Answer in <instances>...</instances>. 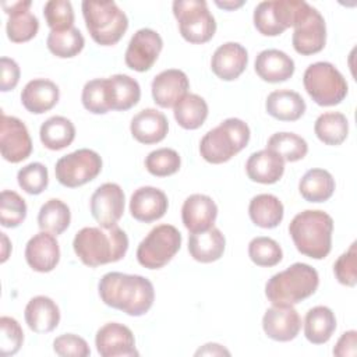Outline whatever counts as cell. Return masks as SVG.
Instances as JSON below:
<instances>
[{
	"instance_id": "obj_22",
	"label": "cell",
	"mask_w": 357,
	"mask_h": 357,
	"mask_svg": "<svg viewBox=\"0 0 357 357\" xmlns=\"http://www.w3.org/2000/svg\"><path fill=\"white\" fill-rule=\"evenodd\" d=\"M131 135L141 144L149 145L165 139L169 131V121L166 116L152 107L138 112L130 124Z\"/></svg>"
},
{
	"instance_id": "obj_38",
	"label": "cell",
	"mask_w": 357,
	"mask_h": 357,
	"mask_svg": "<svg viewBox=\"0 0 357 357\" xmlns=\"http://www.w3.org/2000/svg\"><path fill=\"white\" fill-rule=\"evenodd\" d=\"M266 149L278 153L284 162H297L308 152V144L294 132H275L266 142Z\"/></svg>"
},
{
	"instance_id": "obj_12",
	"label": "cell",
	"mask_w": 357,
	"mask_h": 357,
	"mask_svg": "<svg viewBox=\"0 0 357 357\" xmlns=\"http://www.w3.org/2000/svg\"><path fill=\"white\" fill-rule=\"evenodd\" d=\"M124 192L116 183L99 185L91 197V213L100 227L109 229L117 225L124 213Z\"/></svg>"
},
{
	"instance_id": "obj_8",
	"label": "cell",
	"mask_w": 357,
	"mask_h": 357,
	"mask_svg": "<svg viewBox=\"0 0 357 357\" xmlns=\"http://www.w3.org/2000/svg\"><path fill=\"white\" fill-rule=\"evenodd\" d=\"M173 14L178 21L181 36L190 43H205L216 32V21L205 0H176Z\"/></svg>"
},
{
	"instance_id": "obj_10",
	"label": "cell",
	"mask_w": 357,
	"mask_h": 357,
	"mask_svg": "<svg viewBox=\"0 0 357 357\" xmlns=\"http://www.w3.org/2000/svg\"><path fill=\"white\" fill-rule=\"evenodd\" d=\"M102 170V158L98 152L81 148L56 162L57 181L68 188H75L92 181Z\"/></svg>"
},
{
	"instance_id": "obj_46",
	"label": "cell",
	"mask_w": 357,
	"mask_h": 357,
	"mask_svg": "<svg viewBox=\"0 0 357 357\" xmlns=\"http://www.w3.org/2000/svg\"><path fill=\"white\" fill-rule=\"evenodd\" d=\"M0 354L3 357L14 356L22 346L24 342V332L20 326L18 321L11 317H1L0 318Z\"/></svg>"
},
{
	"instance_id": "obj_50",
	"label": "cell",
	"mask_w": 357,
	"mask_h": 357,
	"mask_svg": "<svg viewBox=\"0 0 357 357\" xmlns=\"http://www.w3.org/2000/svg\"><path fill=\"white\" fill-rule=\"evenodd\" d=\"M1 82L0 88L3 92L14 89L20 81V67L15 60L10 57H1Z\"/></svg>"
},
{
	"instance_id": "obj_7",
	"label": "cell",
	"mask_w": 357,
	"mask_h": 357,
	"mask_svg": "<svg viewBox=\"0 0 357 357\" xmlns=\"http://www.w3.org/2000/svg\"><path fill=\"white\" fill-rule=\"evenodd\" d=\"M303 84L307 93L319 106L339 105L349 89L342 73L328 61L310 64L304 71Z\"/></svg>"
},
{
	"instance_id": "obj_42",
	"label": "cell",
	"mask_w": 357,
	"mask_h": 357,
	"mask_svg": "<svg viewBox=\"0 0 357 357\" xmlns=\"http://www.w3.org/2000/svg\"><path fill=\"white\" fill-rule=\"evenodd\" d=\"M181 159L177 151L172 148H159L145 158L146 170L156 177H167L178 172Z\"/></svg>"
},
{
	"instance_id": "obj_4",
	"label": "cell",
	"mask_w": 357,
	"mask_h": 357,
	"mask_svg": "<svg viewBox=\"0 0 357 357\" xmlns=\"http://www.w3.org/2000/svg\"><path fill=\"white\" fill-rule=\"evenodd\" d=\"M318 286L317 269L308 264L296 262L266 282L265 296L272 304L294 305L312 296Z\"/></svg>"
},
{
	"instance_id": "obj_54",
	"label": "cell",
	"mask_w": 357,
	"mask_h": 357,
	"mask_svg": "<svg viewBox=\"0 0 357 357\" xmlns=\"http://www.w3.org/2000/svg\"><path fill=\"white\" fill-rule=\"evenodd\" d=\"M215 4L223 10H236L244 4V1H215Z\"/></svg>"
},
{
	"instance_id": "obj_25",
	"label": "cell",
	"mask_w": 357,
	"mask_h": 357,
	"mask_svg": "<svg viewBox=\"0 0 357 357\" xmlns=\"http://www.w3.org/2000/svg\"><path fill=\"white\" fill-rule=\"evenodd\" d=\"M245 172L250 180L261 184H273L279 181L284 172V160L269 149H262L250 155L245 163Z\"/></svg>"
},
{
	"instance_id": "obj_44",
	"label": "cell",
	"mask_w": 357,
	"mask_h": 357,
	"mask_svg": "<svg viewBox=\"0 0 357 357\" xmlns=\"http://www.w3.org/2000/svg\"><path fill=\"white\" fill-rule=\"evenodd\" d=\"M17 181L26 194L38 195L43 190H46L49 184V173L45 165L39 162H32L18 170Z\"/></svg>"
},
{
	"instance_id": "obj_15",
	"label": "cell",
	"mask_w": 357,
	"mask_h": 357,
	"mask_svg": "<svg viewBox=\"0 0 357 357\" xmlns=\"http://www.w3.org/2000/svg\"><path fill=\"white\" fill-rule=\"evenodd\" d=\"M95 346L102 357L138 356L131 329L119 322H107L100 326L95 336Z\"/></svg>"
},
{
	"instance_id": "obj_39",
	"label": "cell",
	"mask_w": 357,
	"mask_h": 357,
	"mask_svg": "<svg viewBox=\"0 0 357 357\" xmlns=\"http://www.w3.org/2000/svg\"><path fill=\"white\" fill-rule=\"evenodd\" d=\"M39 29L38 18L29 11V8H24L10 14V18L6 25L7 38L14 43H22L31 40Z\"/></svg>"
},
{
	"instance_id": "obj_32",
	"label": "cell",
	"mask_w": 357,
	"mask_h": 357,
	"mask_svg": "<svg viewBox=\"0 0 357 357\" xmlns=\"http://www.w3.org/2000/svg\"><path fill=\"white\" fill-rule=\"evenodd\" d=\"M283 204L272 194H258L248 205V215L252 223L262 229H273L283 219Z\"/></svg>"
},
{
	"instance_id": "obj_11",
	"label": "cell",
	"mask_w": 357,
	"mask_h": 357,
	"mask_svg": "<svg viewBox=\"0 0 357 357\" xmlns=\"http://www.w3.org/2000/svg\"><path fill=\"white\" fill-rule=\"evenodd\" d=\"M162 47L163 40L156 31L141 28L131 36L124 54V61L127 67L134 71H148L156 63Z\"/></svg>"
},
{
	"instance_id": "obj_49",
	"label": "cell",
	"mask_w": 357,
	"mask_h": 357,
	"mask_svg": "<svg viewBox=\"0 0 357 357\" xmlns=\"http://www.w3.org/2000/svg\"><path fill=\"white\" fill-rule=\"evenodd\" d=\"M254 25L257 31L265 36H278L283 33L278 25L275 24V20L272 17L271 10V0L269 1H261L255 10H254Z\"/></svg>"
},
{
	"instance_id": "obj_2",
	"label": "cell",
	"mask_w": 357,
	"mask_h": 357,
	"mask_svg": "<svg viewBox=\"0 0 357 357\" xmlns=\"http://www.w3.org/2000/svg\"><path fill=\"white\" fill-rule=\"evenodd\" d=\"M73 248L79 261L91 268L120 261L128 250V237L117 225L105 227H84L77 231Z\"/></svg>"
},
{
	"instance_id": "obj_16",
	"label": "cell",
	"mask_w": 357,
	"mask_h": 357,
	"mask_svg": "<svg viewBox=\"0 0 357 357\" xmlns=\"http://www.w3.org/2000/svg\"><path fill=\"white\" fill-rule=\"evenodd\" d=\"M262 329L272 340L290 342L301 329V318L293 305L272 304L264 314Z\"/></svg>"
},
{
	"instance_id": "obj_24",
	"label": "cell",
	"mask_w": 357,
	"mask_h": 357,
	"mask_svg": "<svg viewBox=\"0 0 357 357\" xmlns=\"http://www.w3.org/2000/svg\"><path fill=\"white\" fill-rule=\"evenodd\" d=\"M255 73L266 82H283L294 74V61L282 50L266 49L255 59Z\"/></svg>"
},
{
	"instance_id": "obj_23",
	"label": "cell",
	"mask_w": 357,
	"mask_h": 357,
	"mask_svg": "<svg viewBox=\"0 0 357 357\" xmlns=\"http://www.w3.org/2000/svg\"><path fill=\"white\" fill-rule=\"evenodd\" d=\"M59 86L53 81L45 78L29 81L21 92L22 106L33 114H42L53 109L59 102Z\"/></svg>"
},
{
	"instance_id": "obj_34",
	"label": "cell",
	"mask_w": 357,
	"mask_h": 357,
	"mask_svg": "<svg viewBox=\"0 0 357 357\" xmlns=\"http://www.w3.org/2000/svg\"><path fill=\"white\" fill-rule=\"evenodd\" d=\"M173 113L180 127L184 130H197L208 117V105L199 95L187 93L173 106Z\"/></svg>"
},
{
	"instance_id": "obj_18",
	"label": "cell",
	"mask_w": 357,
	"mask_h": 357,
	"mask_svg": "<svg viewBox=\"0 0 357 357\" xmlns=\"http://www.w3.org/2000/svg\"><path fill=\"white\" fill-rule=\"evenodd\" d=\"M247 63L248 53L245 47L237 42H226L213 52L211 68L218 78L233 81L243 74Z\"/></svg>"
},
{
	"instance_id": "obj_19",
	"label": "cell",
	"mask_w": 357,
	"mask_h": 357,
	"mask_svg": "<svg viewBox=\"0 0 357 357\" xmlns=\"http://www.w3.org/2000/svg\"><path fill=\"white\" fill-rule=\"evenodd\" d=\"M188 88L190 82L185 73L176 68L159 73L151 85L153 102L163 109L173 107L184 95H187Z\"/></svg>"
},
{
	"instance_id": "obj_52",
	"label": "cell",
	"mask_w": 357,
	"mask_h": 357,
	"mask_svg": "<svg viewBox=\"0 0 357 357\" xmlns=\"http://www.w3.org/2000/svg\"><path fill=\"white\" fill-rule=\"evenodd\" d=\"M199 354L201 356H205V354L206 356H223V354L230 356V351L218 343H206V344H204L202 349L195 351V356H199Z\"/></svg>"
},
{
	"instance_id": "obj_21",
	"label": "cell",
	"mask_w": 357,
	"mask_h": 357,
	"mask_svg": "<svg viewBox=\"0 0 357 357\" xmlns=\"http://www.w3.org/2000/svg\"><path fill=\"white\" fill-rule=\"evenodd\" d=\"M218 216L215 201L204 194H192L185 198L181 208V219L190 233H199L213 227Z\"/></svg>"
},
{
	"instance_id": "obj_13",
	"label": "cell",
	"mask_w": 357,
	"mask_h": 357,
	"mask_svg": "<svg viewBox=\"0 0 357 357\" xmlns=\"http://www.w3.org/2000/svg\"><path fill=\"white\" fill-rule=\"evenodd\" d=\"M0 149L1 156L10 163H20L32 152V141L26 126L20 119L4 113H1Z\"/></svg>"
},
{
	"instance_id": "obj_48",
	"label": "cell",
	"mask_w": 357,
	"mask_h": 357,
	"mask_svg": "<svg viewBox=\"0 0 357 357\" xmlns=\"http://www.w3.org/2000/svg\"><path fill=\"white\" fill-rule=\"evenodd\" d=\"M53 350L61 357H88L91 349L86 340L74 333H64L53 340Z\"/></svg>"
},
{
	"instance_id": "obj_9",
	"label": "cell",
	"mask_w": 357,
	"mask_h": 357,
	"mask_svg": "<svg viewBox=\"0 0 357 357\" xmlns=\"http://www.w3.org/2000/svg\"><path fill=\"white\" fill-rule=\"evenodd\" d=\"M181 233L172 225L153 227L137 248L139 265L148 269H160L178 252Z\"/></svg>"
},
{
	"instance_id": "obj_26",
	"label": "cell",
	"mask_w": 357,
	"mask_h": 357,
	"mask_svg": "<svg viewBox=\"0 0 357 357\" xmlns=\"http://www.w3.org/2000/svg\"><path fill=\"white\" fill-rule=\"evenodd\" d=\"M25 322L36 333H49L60 322V310L57 304L46 296L31 298L25 307Z\"/></svg>"
},
{
	"instance_id": "obj_47",
	"label": "cell",
	"mask_w": 357,
	"mask_h": 357,
	"mask_svg": "<svg viewBox=\"0 0 357 357\" xmlns=\"http://www.w3.org/2000/svg\"><path fill=\"white\" fill-rule=\"evenodd\" d=\"M356 243H351L347 251H344L333 265V273L339 283L354 287L357 283V261H356Z\"/></svg>"
},
{
	"instance_id": "obj_27",
	"label": "cell",
	"mask_w": 357,
	"mask_h": 357,
	"mask_svg": "<svg viewBox=\"0 0 357 357\" xmlns=\"http://www.w3.org/2000/svg\"><path fill=\"white\" fill-rule=\"evenodd\" d=\"M225 247L226 238L216 227H211L199 233H191L188 238L190 255L202 264L218 261L223 255Z\"/></svg>"
},
{
	"instance_id": "obj_43",
	"label": "cell",
	"mask_w": 357,
	"mask_h": 357,
	"mask_svg": "<svg viewBox=\"0 0 357 357\" xmlns=\"http://www.w3.org/2000/svg\"><path fill=\"white\" fill-rule=\"evenodd\" d=\"M26 218L25 199L13 190L1 191L0 201V223L4 227H17Z\"/></svg>"
},
{
	"instance_id": "obj_17",
	"label": "cell",
	"mask_w": 357,
	"mask_h": 357,
	"mask_svg": "<svg viewBox=\"0 0 357 357\" xmlns=\"http://www.w3.org/2000/svg\"><path fill=\"white\" fill-rule=\"evenodd\" d=\"M25 261L36 272L53 271L60 261V247L54 234L42 230L32 236L25 245Z\"/></svg>"
},
{
	"instance_id": "obj_55",
	"label": "cell",
	"mask_w": 357,
	"mask_h": 357,
	"mask_svg": "<svg viewBox=\"0 0 357 357\" xmlns=\"http://www.w3.org/2000/svg\"><path fill=\"white\" fill-rule=\"evenodd\" d=\"M1 241H3V252H1V262H6L8 258V250H11L10 241L6 236V233H1Z\"/></svg>"
},
{
	"instance_id": "obj_41",
	"label": "cell",
	"mask_w": 357,
	"mask_h": 357,
	"mask_svg": "<svg viewBox=\"0 0 357 357\" xmlns=\"http://www.w3.org/2000/svg\"><path fill=\"white\" fill-rule=\"evenodd\" d=\"M81 100L84 107L93 114H105L112 110L107 92V79L95 78L88 81L82 88Z\"/></svg>"
},
{
	"instance_id": "obj_30",
	"label": "cell",
	"mask_w": 357,
	"mask_h": 357,
	"mask_svg": "<svg viewBox=\"0 0 357 357\" xmlns=\"http://www.w3.org/2000/svg\"><path fill=\"white\" fill-rule=\"evenodd\" d=\"M107 79V92L112 110H128L139 102V84L126 74H114Z\"/></svg>"
},
{
	"instance_id": "obj_20",
	"label": "cell",
	"mask_w": 357,
	"mask_h": 357,
	"mask_svg": "<svg viewBox=\"0 0 357 357\" xmlns=\"http://www.w3.org/2000/svg\"><path fill=\"white\" fill-rule=\"evenodd\" d=\"M169 206L166 194L151 185L137 188L130 199L131 216L138 222L151 223L160 219Z\"/></svg>"
},
{
	"instance_id": "obj_51",
	"label": "cell",
	"mask_w": 357,
	"mask_h": 357,
	"mask_svg": "<svg viewBox=\"0 0 357 357\" xmlns=\"http://www.w3.org/2000/svg\"><path fill=\"white\" fill-rule=\"evenodd\" d=\"M357 332L347 331L342 333L333 347V354L337 357H356L357 354Z\"/></svg>"
},
{
	"instance_id": "obj_37",
	"label": "cell",
	"mask_w": 357,
	"mask_h": 357,
	"mask_svg": "<svg viewBox=\"0 0 357 357\" xmlns=\"http://www.w3.org/2000/svg\"><path fill=\"white\" fill-rule=\"evenodd\" d=\"M85 45L81 31L75 26L66 31H50L46 39V46L50 53L60 59L77 56Z\"/></svg>"
},
{
	"instance_id": "obj_3",
	"label": "cell",
	"mask_w": 357,
	"mask_h": 357,
	"mask_svg": "<svg viewBox=\"0 0 357 357\" xmlns=\"http://www.w3.org/2000/svg\"><path fill=\"white\" fill-rule=\"evenodd\" d=\"M332 231V216L318 209L297 213L289 225V233L297 251L312 259H324L331 252Z\"/></svg>"
},
{
	"instance_id": "obj_53",
	"label": "cell",
	"mask_w": 357,
	"mask_h": 357,
	"mask_svg": "<svg viewBox=\"0 0 357 357\" xmlns=\"http://www.w3.org/2000/svg\"><path fill=\"white\" fill-rule=\"evenodd\" d=\"M31 4L32 3L29 0H25V1H3L1 7H3L4 13L10 15L11 13H15V11H20V10H24V8H29Z\"/></svg>"
},
{
	"instance_id": "obj_40",
	"label": "cell",
	"mask_w": 357,
	"mask_h": 357,
	"mask_svg": "<svg viewBox=\"0 0 357 357\" xmlns=\"http://www.w3.org/2000/svg\"><path fill=\"white\" fill-rule=\"evenodd\" d=\"M248 257L258 265L271 268L278 265L283 258V251L278 241L271 237H254L248 244Z\"/></svg>"
},
{
	"instance_id": "obj_36",
	"label": "cell",
	"mask_w": 357,
	"mask_h": 357,
	"mask_svg": "<svg viewBox=\"0 0 357 357\" xmlns=\"http://www.w3.org/2000/svg\"><path fill=\"white\" fill-rule=\"evenodd\" d=\"M71 222V212L67 204L61 199L52 198L46 201L38 213V225L40 230L52 233L54 236L67 230Z\"/></svg>"
},
{
	"instance_id": "obj_45",
	"label": "cell",
	"mask_w": 357,
	"mask_h": 357,
	"mask_svg": "<svg viewBox=\"0 0 357 357\" xmlns=\"http://www.w3.org/2000/svg\"><path fill=\"white\" fill-rule=\"evenodd\" d=\"M43 15L50 31H66L74 25V10L67 0H50L43 7Z\"/></svg>"
},
{
	"instance_id": "obj_29",
	"label": "cell",
	"mask_w": 357,
	"mask_h": 357,
	"mask_svg": "<svg viewBox=\"0 0 357 357\" xmlns=\"http://www.w3.org/2000/svg\"><path fill=\"white\" fill-rule=\"evenodd\" d=\"M336 329V317L329 307L317 305L308 310L304 319V335L312 344L326 343Z\"/></svg>"
},
{
	"instance_id": "obj_14",
	"label": "cell",
	"mask_w": 357,
	"mask_h": 357,
	"mask_svg": "<svg viewBox=\"0 0 357 357\" xmlns=\"http://www.w3.org/2000/svg\"><path fill=\"white\" fill-rule=\"evenodd\" d=\"M291 43L298 54L310 56L321 52L326 43V25L321 13L311 6L308 14L294 26Z\"/></svg>"
},
{
	"instance_id": "obj_1",
	"label": "cell",
	"mask_w": 357,
	"mask_h": 357,
	"mask_svg": "<svg viewBox=\"0 0 357 357\" xmlns=\"http://www.w3.org/2000/svg\"><path fill=\"white\" fill-rule=\"evenodd\" d=\"M100 300L131 317L146 314L155 300L153 284L141 275L107 272L98 284Z\"/></svg>"
},
{
	"instance_id": "obj_28",
	"label": "cell",
	"mask_w": 357,
	"mask_h": 357,
	"mask_svg": "<svg viewBox=\"0 0 357 357\" xmlns=\"http://www.w3.org/2000/svg\"><path fill=\"white\" fill-rule=\"evenodd\" d=\"M305 102L298 92L290 89L273 91L268 95L265 109L269 116L280 121H296L305 113Z\"/></svg>"
},
{
	"instance_id": "obj_6",
	"label": "cell",
	"mask_w": 357,
	"mask_h": 357,
	"mask_svg": "<svg viewBox=\"0 0 357 357\" xmlns=\"http://www.w3.org/2000/svg\"><path fill=\"white\" fill-rule=\"evenodd\" d=\"M82 14L91 38L100 46L116 45L128 28V18L114 1H82Z\"/></svg>"
},
{
	"instance_id": "obj_5",
	"label": "cell",
	"mask_w": 357,
	"mask_h": 357,
	"mask_svg": "<svg viewBox=\"0 0 357 357\" xmlns=\"http://www.w3.org/2000/svg\"><path fill=\"white\" fill-rule=\"evenodd\" d=\"M250 134V127L243 120L226 119L202 137L199 153L212 165L225 163L247 146Z\"/></svg>"
},
{
	"instance_id": "obj_35",
	"label": "cell",
	"mask_w": 357,
	"mask_h": 357,
	"mask_svg": "<svg viewBox=\"0 0 357 357\" xmlns=\"http://www.w3.org/2000/svg\"><path fill=\"white\" fill-rule=\"evenodd\" d=\"M315 135L325 145H340L349 134L347 117L340 112H326L318 116L314 124Z\"/></svg>"
},
{
	"instance_id": "obj_31",
	"label": "cell",
	"mask_w": 357,
	"mask_h": 357,
	"mask_svg": "<svg viewBox=\"0 0 357 357\" xmlns=\"http://www.w3.org/2000/svg\"><path fill=\"white\" fill-rule=\"evenodd\" d=\"M335 178L325 169H310L298 183L301 197L308 202H325L335 192Z\"/></svg>"
},
{
	"instance_id": "obj_33",
	"label": "cell",
	"mask_w": 357,
	"mask_h": 357,
	"mask_svg": "<svg viewBox=\"0 0 357 357\" xmlns=\"http://www.w3.org/2000/svg\"><path fill=\"white\" fill-rule=\"evenodd\" d=\"M40 142L50 151H60L71 145L75 138V127L71 120L63 116H52L39 130Z\"/></svg>"
}]
</instances>
